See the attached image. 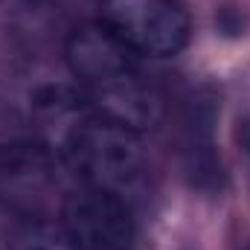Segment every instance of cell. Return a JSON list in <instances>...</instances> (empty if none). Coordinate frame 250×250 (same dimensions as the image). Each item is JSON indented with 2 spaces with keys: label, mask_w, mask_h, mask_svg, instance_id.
<instances>
[{
  "label": "cell",
  "mask_w": 250,
  "mask_h": 250,
  "mask_svg": "<svg viewBox=\"0 0 250 250\" xmlns=\"http://www.w3.org/2000/svg\"><path fill=\"white\" fill-rule=\"evenodd\" d=\"M12 250H76L62 224L50 218H21V227L12 236Z\"/></svg>",
  "instance_id": "obj_6"
},
{
  "label": "cell",
  "mask_w": 250,
  "mask_h": 250,
  "mask_svg": "<svg viewBox=\"0 0 250 250\" xmlns=\"http://www.w3.org/2000/svg\"><path fill=\"white\" fill-rule=\"evenodd\" d=\"M245 250H250V248H245Z\"/></svg>",
  "instance_id": "obj_8"
},
{
  "label": "cell",
  "mask_w": 250,
  "mask_h": 250,
  "mask_svg": "<svg viewBox=\"0 0 250 250\" xmlns=\"http://www.w3.org/2000/svg\"><path fill=\"white\" fill-rule=\"evenodd\" d=\"M102 23L131 53L148 59L178 56L192 32L181 0H102Z\"/></svg>",
  "instance_id": "obj_4"
},
{
  "label": "cell",
  "mask_w": 250,
  "mask_h": 250,
  "mask_svg": "<svg viewBox=\"0 0 250 250\" xmlns=\"http://www.w3.org/2000/svg\"><path fill=\"white\" fill-rule=\"evenodd\" d=\"M239 137H242V146H245V148L250 151V120H248L245 125H242V131H239Z\"/></svg>",
  "instance_id": "obj_7"
},
{
  "label": "cell",
  "mask_w": 250,
  "mask_h": 250,
  "mask_svg": "<svg viewBox=\"0 0 250 250\" xmlns=\"http://www.w3.org/2000/svg\"><path fill=\"white\" fill-rule=\"evenodd\" d=\"M64 59L70 73L87 90L96 114H105L131 128H151L160 117V96L146 82L140 56L99 21L76 26L67 35Z\"/></svg>",
  "instance_id": "obj_1"
},
{
  "label": "cell",
  "mask_w": 250,
  "mask_h": 250,
  "mask_svg": "<svg viewBox=\"0 0 250 250\" xmlns=\"http://www.w3.org/2000/svg\"><path fill=\"white\" fill-rule=\"evenodd\" d=\"M67 189V166L62 154L35 140L0 146V207L18 218H53L62 212Z\"/></svg>",
  "instance_id": "obj_3"
},
{
  "label": "cell",
  "mask_w": 250,
  "mask_h": 250,
  "mask_svg": "<svg viewBox=\"0 0 250 250\" xmlns=\"http://www.w3.org/2000/svg\"><path fill=\"white\" fill-rule=\"evenodd\" d=\"M62 154L67 172L82 187L131 198L148 181V157L140 131L90 111L64 131Z\"/></svg>",
  "instance_id": "obj_2"
},
{
  "label": "cell",
  "mask_w": 250,
  "mask_h": 250,
  "mask_svg": "<svg viewBox=\"0 0 250 250\" xmlns=\"http://www.w3.org/2000/svg\"><path fill=\"white\" fill-rule=\"evenodd\" d=\"M59 224L76 250H131L134 212L131 204L105 189L79 187L64 198Z\"/></svg>",
  "instance_id": "obj_5"
}]
</instances>
